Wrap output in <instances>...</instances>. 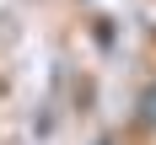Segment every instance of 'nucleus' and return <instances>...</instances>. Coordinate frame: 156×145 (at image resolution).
Listing matches in <instances>:
<instances>
[{
  "label": "nucleus",
  "mask_w": 156,
  "mask_h": 145,
  "mask_svg": "<svg viewBox=\"0 0 156 145\" xmlns=\"http://www.w3.org/2000/svg\"><path fill=\"white\" fill-rule=\"evenodd\" d=\"M135 124H140L145 134H156V81H145L140 97H135Z\"/></svg>",
  "instance_id": "nucleus-1"
},
{
  "label": "nucleus",
  "mask_w": 156,
  "mask_h": 145,
  "mask_svg": "<svg viewBox=\"0 0 156 145\" xmlns=\"http://www.w3.org/2000/svg\"><path fill=\"white\" fill-rule=\"evenodd\" d=\"M97 145H113V140H108V134H102V140H97Z\"/></svg>",
  "instance_id": "nucleus-2"
}]
</instances>
